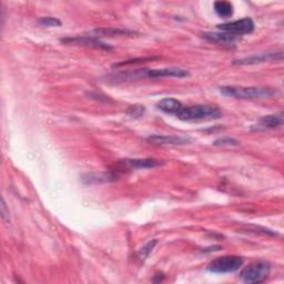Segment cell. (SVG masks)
<instances>
[{
  "label": "cell",
  "mask_w": 284,
  "mask_h": 284,
  "mask_svg": "<svg viewBox=\"0 0 284 284\" xmlns=\"http://www.w3.org/2000/svg\"><path fill=\"white\" fill-rule=\"evenodd\" d=\"M158 243V241L156 239H153L151 240L150 242H148V243L142 246V248L139 250V252H138V258L140 259L141 261H144L146 260L148 257H149V254H150L152 252V250L153 248H155L156 244Z\"/></svg>",
  "instance_id": "obj_19"
},
{
  "label": "cell",
  "mask_w": 284,
  "mask_h": 284,
  "mask_svg": "<svg viewBox=\"0 0 284 284\" xmlns=\"http://www.w3.org/2000/svg\"><path fill=\"white\" fill-rule=\"evenodd\" d=\"M213 8L217 15L221 18H229L233 15V4L230 1H225V0L216 1L213 4Z\"/></svg>",
  "instance_id": "obj_16"
},
{
  "label": "cell",
  "mask_w": 284,
  "mask_h": 284,
  "mask_svg": "<svg viewBox=\"0 0 284 284\" xmlns=\"http://www.w3.org/2000/svg\"><path fill=\"white\" fill-rule=\"evenodd\" d=\"M220 92L226 97L243 100L265 99V98H271L274 95H277L276 90L267 87L223 86L220 88Z\"/></svg>",
  "instance_id": "obj_1"
},
{
  "label": "cell",
  "mask_w": 284,
  "mask_h": 284,
  "mask_svg": "<svg viewBox=\"0 0 284 284\" xmlns=\"http://www.w3.org/2000/svg\"><path fill=\"white\" fill-rule=\"evenodd\" d=\"M40 25H43L45 27H59L61 26V21H60L58 18L55 17H43L38 20Z\"/></svg>",
  "instance_id": "obj_21"
},
{
  "label": "cell",
  "mask_w": 284,
  "mask_h": 284,
  "mask_svg": "<svg viewBox=\"0 0 284 284\" xmlns=\"http://www.w3.org/2000/svg\"><path fill=\"white\" fill-rule=\"evenodd\" d=\"M271 271V265L267 261H254L240 273L241 280L249 284H259L267 280Z\"/></svg>",
  "instance_id": "obj_3"
},
{
  "label": "cell",
  "mask_w": 284,
  "mask_h": 284,
  "mask_svg": "<svg viewBox=\"0 0 284 284\" xmlns=\"http://www.w3.org/2000/svg\"><path fill=\"white\" fill-rule=\"evenodd\" d=\"M117 179V174L114 172H108V173H89L82 178V181L86 184H94V183H101V182H109Z\"/></svg>",
  "instance_id": "obj_13"
},
{
  "label": "cell",
  "mask_w": 284,
  "mask_h": 284,
  "mask_svg": "<svg viewBox=\"0 0 284 284\" xmlns=\"http://www.w3.org/2000/svg\"><path fill=\"white\" fill-rule=\"evenodd\" d=\"M213 146L216 147H237L240 146V141L236 140L234 138L231 137H222L220 139H217L213 142Z\"/></svg>",
  "instance_id": "obj_18"
},
{
  "label": "cell",
  "mask_w": 284,
  "mask_h": 284,
  "mask_svg": "<svg viewBox=\"0 0 284 284\" xmlns=\"http://www.w3.org/2000/svg\"><path fill=\"white\" fill-rule=\"evenodd\" d=\"M202 37L210 43H214L221 46H227V47H233L239 41L240 37L227 34V32H203Z\"/></svg>",
  "instance_id": "obj_10"
},
{
  "label": "cell",
  "mask_w": 284,
  "mask_h": 284,
  "mask_svg": "<svg viewBox=\"0 0 284 284\" xmlns=\"http://www.w3.org/2000/svg\"><path fill=\"white\" fill-rule=\"evenodd\" d=\"M157 107H158V109L164 111L165 114L176 115V114H178L181 110L183 105L181 104L179 100L173 99V98H166V99H162L158 102Z\"/></svg>",
  "instance_id": "obj_12"
},
{
  "label": "cell",
  "mask_w": 284,
  "mask_h": 284,
  "mask_svg": "<svg viewBox=\"0 0 284 284\" xmlns=\"http://www.w3.org/2000/svg\"><path fill=\"white\" fill-rule=\"evenodd\" d=\"M175 117L183 121H210L220 119L222 113L218 107L210 105L183 106Z\"/></svg>",
  "instance_id": "obj_2"
},
{
  "label": "cell",
  "mask_w": 284,
  "mask_h": 284,
  "mask_svg": "<svg viewBox=\"0 0 284 284\" xmlns=\"http://www.w3.org/2000/svg\"><path fill=\"white\" fill-rule=\"evenodd\" d=\"M159 58L156 57H146V58H134V59H130V60H125V61H121L119 63H115L113 66V68H120V67H124V66H131V64H138V63H143V62H148V61H152V60H156Z\"/></svg>",
  "instance_id": "obj_17"
},
{
  "label": "cell",
  "mask_w": 284,
  "mask_h": 284,
  "mask_svg": "<svg viewBox=\"0 0 284 284\" xmlns=\"http://www.w3.org/2000/svg\"><path fill=\"white\" fill-rule=\"evenodd\" d=\"M164 165V161L157 159H125L120 161L118 166L121 169H131V170H140V169H153V168Z\"/></svg>",
  "instance_id": "obj_9"
},
{
  "label": "cell",
  "mask_w": 284,
  "mask_h": 284,
  "mask_svg": "<svg viewBox=\"0 0 284 284\" xmlns=\"http://www.w3.org/2000/svg\"><path fill=\"white\" fill-rule=\"evenodd\" d=\"M136 32L127 29H119V28H101V29H95L94 35L97 38L99 37H120V36H132Z\"/></svg>",
  "instance_id": "obj_14"
},
{
  "label": "cell",
  "mask_w": 284,
  "mask_h": 284,
  "mask_svg": "<svg viewBox=\"0 0 284 284\" xmlns=\"http://www.w3.org/2000/svg\"><path fill=\"white\" fill-rule=\"evenodd\" d=\"M1 217H2V220L6 223L10 222V214H9V209L7 208V204H6V202H4L3 198L1 200Z\"/></svg>",
  "instance_id": "obj_23"
},
{
  "label": "cell",
  "mask_w": 284,
  "mask_h": 284,
  "mask_svg": "<svg viewBox=\"0 0 284 284\" xmlns=\"http://www.w3.org/2000/svg\"><path fill=\"white\" fill-rule=\"evenodd\" d=\"M148 142L156 146H182V144L190 143L189 138L178 137V136H159V134H153L147 138Z\"/></svg>",
  "instance_id": "obj_11"
},
{
  "label": "cell",
  "mask_w": 284,
  "mask_h": 284,
  "mask_svg": "<svg viewBox=\"0 0 284 284\" xmlns=\"http://www.w3.org/2000/svg\"><path fill=\"white\" fill-rule=\"evenodd\" d=\"M190 73L188 70L181 68H164V69H143L144 78H185L189 77Z\"/></svg>",
  "instance_id": "obj_7"
},
{
  "label": "cell",
  "mask_w": 284,
  "mask_h": 284,
  "mask_svg": "<svg viewBox=\"0 0 284 284\" xmlns=\"http://www.w3.org/2000/svg\"><path fill=\"white\" fill-rule=\"evenodd\" d=\"M283 124V114H269L259 120V125L264 129H276Z\"/></svg>",
  "instance_id": "obj_15"
},
{
  "label": "cell",
  "mask_w": 284,
  "mask_h": 284,
  "mask_svg": "<svg viewBox=\"0 0 284 284\" xmlns=\"http://www.w3.org/2000/svg\"><path fill=\"white\" fill-rule=\"evenodd\" d=\"M243 258L237 257V255H226V257L213 260L208 265V270L212 273L218 274L232 273L237 271L243 265Z\"/></svg>",
  "instance_id": "obj_4"
},
{
  "label": "cell",
  "mask_w": 284,
  "mask_h": 284,
  "mask_svg": "<svg viewBox=\"0 0 284 284\" xmlns=\"http://www.w3.org/2000/svg\"><path fill=\"white\" fill-rule=\"evenodd\" d=\"M62 44L72 45V46H80V47H88V48H96V49H104V50H111L113 48L109 45L97 38L95 36H76L69 37V38H63L60 40Z\"/></svg>",
  "instance_id": "obj_6"
},
{
  "label": "cell",
  "mask_w": 284,
  "mask_h": 284,
  "mask_svg": "<svg viewBox=\"0 0 284 284\" xmlns=\"http://www.w3.org/2000/svg\"><path fill=\"white\" fill-rule=\"evenodd\" d=\"M248 230H249V232H253V233H260V234H263V235H271V236L278 235V233L273 232L272 230H269V229H267V227H257V226H250V227H248Z\"/></svg>",
  "instance_id": "obj_22"
},
{
  "label": "cell",
  "mask_w": 284,
  "mask_h": 284,
  "mask_svg": "<svg viewBox=\"0 0 284 284\" xmlns=\"http://www.w3.org/2000/svg\"><path fill=\"white\" fill-rule=\"evenodd\" d=\"M165 273L164 272H158L155 274V278H153V282H156V283H159V282H162L165 280Z\"/></svg>",
  "instance_id": "obj_24"
},
{
  "label": "cell",
  "mask_w": 284,
  "mask_h": 284,
  "mask_svg": "<svg viewBox=\"0 0 284 284\" xmlns=\"http://www.w3.org/2000/svg\"><path fill=\"white\" fill-rule=\"evenodd\" d=\"M218 29H220L223 32H227V34L234 35V36H243L251 34L254 31V21L251 18H242V19L225 22V24H220L217 26Z\"/></svg>",
  "instance_id": "obj_5"
},
{
  "label": "cell",
  "mask_w": 284,
  "mask_h": 284,
  "mask_svg": "<svg viewBox=\"0 0 284 284\" xmlns=\"http://www.w3.org/2000/svg\"><path fill=\"white\" fill-rule=\"evenodd\" d=\"M144 114H146V108H144V107L141 105L131 106V107H129L127 110V114L129 115V117L134 118V119L143 117Z\"/></svg>",
  "instance_id": "obj_20"
},
{
  "label": "cell",
  "mask_w": 284,
  "mask_h": 284,
  "mask_svg": "<svg viewBox=\"0 0 284 284\" xmlns=\"http://www.w3.org/2000/svg\"><path fill=\"white\" fill-rule=\"evenodd\" d=\"M222 248L220 245H214V246H210V248H206L202 250V252H214V251H220Z\"/></svg>",
  "instance_id": "obj_25"
},
{
  "label": "cell",
  "mask_w": 284,
  "mask_h": 284,
  "mask_svg": "<svg viewBox=\"0 0 284 284\" xmlns=\"http://www.w3.org/2000/svg\"><path fill=\"white\" fill-rule=\"evenodd\" d=\"M283 59V53L279 51V53H269V54H262V55H255L251 56V57L242 58L239 60H234L233 64H239V66H251V64H258L262 62H269L274 61V60H282Z\"/></svg>",
  "instance_id": "obj_8"
}]
</instances>
